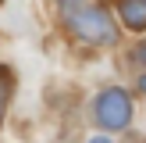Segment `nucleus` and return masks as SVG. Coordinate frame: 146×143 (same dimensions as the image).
Returning a JSON list of instances; mask_svg holds the SVG:
<instances>
[{
  "label": "nucleus",
  "mask_w": 146,
  "mask_h": 143,
  "mask_svg": "<svg viewBox=\"0 0 146 143\" xmlns=\"http://www.w3.org/2000/svg\"><path fill=\"white\" fill-rule=\"evenodd\" d=\"M64 18L68 29L75 36H82L86 43H96V47H111L118 39V29H114L107 7L100 4H82V0H64Z\"/></svg>",
  "instance_id": "f257e3e1"
},
{
  "label": "nucleus",
  "mask_w": 146,
  "mask_h": 143,
  "mask_svg": "<svg viewBox=\"0 0 146 143\" xmlns=\"http://www.w3.org/2000/svg\"><path fill=\"white\" fill-rule=\"evenodd\" d=\"M93 118L100 122L104 129H125L132 122V97L118 86L104 90L96 100H93Z\"/></svg>",
  "instance_id": "f03ea898"
},
{
  "label": "nucleus",
  "mask_w": 146,
  "mask_h": 143,
  "mask_svg": "<svg viewBox=\"0 0 146 143\" xmlns=\"http://www.w3.org/2000/svg\"><path fill=\"white\" fill-rule=\"evenodd\" d=\"M118 11H121L125 29H132V32H143L146 29V0H121Z\"/></svg>",
  "instance_id": "7ed1b4c3"
},
{
  "label": "nucleus",
  "mask_w": 146,
  "mask_h": 143,
  "mask_svg": "<svg viewBox=\"0 0 146 143\" xmlns=\"http://www.w3.org/2000/svg\"><path fill=\"white\" fill-rule=\"evenodd\" d=\"M11 72L0 68V122H4V111H7V100H11Z\"/></svg>",
  "instance_id": "20e7f679"
},
{
  "label": "nucleus",
  "mask_w": 146,
  "mask_h": 143,
  "mask_svg": "<svg viewBox=\"0 0 146 143\" xmlns=\"http://www.w3.org/2000/svg\"><path fill=\"white\" fill-rule=\"evenodd\" d=\"M89 143H111V140H107V136H93Z\"/></svg>",
  "instance_id": "39448f33"
},
{
  "label": "nucleus",
  "mask_w": 146,
  "mask_h": 143,
  "mask_svg": "<svg viewBox=\"0 0 146 143\" xmlns=\"http://www.w3.org/2000/svg\"><path fill=\"white\" fill-rule=\"evenodd\" d=\"M139 90H143V93H146V75H143V79H139Z\"/></svg>",
  "instance_id": "423d86ee"
}]
</instances>
